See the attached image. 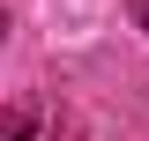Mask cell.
<instances>
[{
	"instance_id": "6da1fadb",
	"label": "cell",
	"mask_w": 149,
	"mask_h": 141,
	"mask_svg": "<svg viewBox=\"0 0 149 141\" xmlns=\"http://www.w3.org/2000/svg\"><path fill=\"white\" fill-rule=\"evenodd\" d=\"M8 141H30V111H8Z\"/></svg>"
},
{
	"instance_id": "7a4b0ae2",
	"label": "cell",
	"mask_w": 149,
	"mask_h": 141,
	"mask_svg": "<svg viewBox=\"0 0 149 141\" xmlns=\"http://www.w3.org/2000/svg\"><path fill=\"white\" fill-rule=\"evenodd\" d=\"M127 15H134V30H149V0H127Z\"/></svg>"
}]
</instances>
